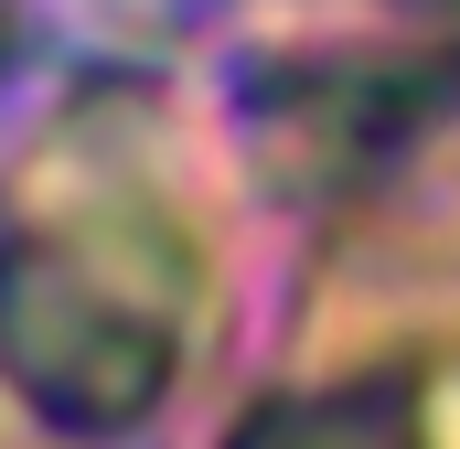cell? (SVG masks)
<instances>
[{
  "label": "cell",
  "mask_w": 460,
  "mask_h": 449,
  "mask_svg": "<svg viewBox=\"0 0 460 449\" xmlns=\"http://www.w3.org/2000/svg\"><path fill=\"white\" fill-rule=\"evenodd\" d=\"M235 449H429V418L396 374H375V385H322V396L246 418Z\"/></svg>",
  "instance_id": "obj_1"
},
{
  "label": "cell",
  "mask_w": 460,
  "mask_h": 449,
  "mask_svg": "<svg viewBox=\"0 0 460 449\" xmlns=\"http://www.w3.org/2000/svg\"><path fill=\"white\" fill-rule=\"evenodd\" d=\"M418 11H429V22H439V32L460 43V0H418Z\"/></svg>",
  "instance_id": "obj_2"
}]
</instances>
